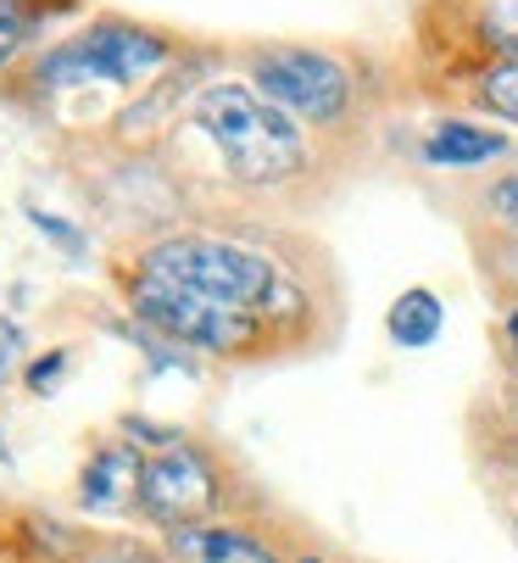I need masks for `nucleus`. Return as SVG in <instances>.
Masks as SVG:
<instances>
[{"instance_id": "f03ea898", "label": "nucleus", "mask_w": 518, "mask_h": 563, "mask_svg": "<svg viewBox=\"0 0 518 563\" xmlns=\"http://www.w3.org/2000/svg\"><path fill=\"white\" fill-rule=\"evenodd\" d=\"M196 129L223 151V163L245 185H279L307 163L301 129L251 85H212L196 101Z\"/></svg>"}, {"instance_id": "6ab92c4d", "label": "nucleus", "mask_w": 518, "mask_h": 563, "mask_svg": "<svg viewBox=\"0 0 518 563\" xmlns=\"http://www.w3.org/2000/svg\"><path fill=\"white\" fill-rule=\"evenodd\" d=\"M296 563H323V558H296Z\"/></svg>"}, {"instance_id": "2eb2a0df", "label": "nucleus", "mask_w": 518, "mask_h": 563, "mask_svg": "<svg viewBox=\"0 0 518 563\" xmlns=\"http://www.w3.org/2000/svg\"><path fill=\"white\" fill-rule=\"evenodd\" d=\"M29 223H34V229H40L45 240H56V246H62V252H73V257L84 252V234H78L73 223H62L56 212H40V207H29Z\"/></svg>"}, {"instance_id": "423d86ee", "label": "nucleus", "mask_w": 518, "mask_h": 563, "mask_svg": "<svg viewBox=\"0 0 518 563\" xmlns=\"http://www.w3.org/2000/svg\"><path fill=\"white\" fill-rule=\"evenodd\" d=\"M212 503H218V474L196 446L173 441L156 457H145V468H140V514L145 519L179 530V525H201V514Z\"/></svg>"}, {"instance_id": "0eeeda50", "label": "nucleus", "mask_w": 518, "mask_h": 563, "mask_svg": "<svg viewBox=\"0 0 518 563\" xmlns=\"http://www.w3.org/2000/svg\"><path fill=\"white\" fill-rule=\"evenodd\" d=\"M140 468H145V457L129 441H101L78 474V508L96 519L134 508L140 503Z\"/></svg>"}, {"instance_id": "6e6552de", "label": "nucleus", "mask_w": 518, "mask_h": 563, "mask_svg": "<svg viewBox=\"0 0 518 563\" xmlns=\"http://www.w3.org/2000/svg\"><path fill=\"white\" fill-rule=\"evenodd\" d=\"M167 558L173 563H279V552L245 530V525H179L167 530Z\"/></svg>"}, {"instance_id": "f3484780", "label": "nucleus", "mask_w": 518, "mask_h": 563, "mask_svg": "<svg viewBox=\"0 0 518 563\" xmlns=\"http://www.w3.org/2000/svg\"><path fill=\"white\" fill-rule=\"evenodd\" d=\"M84 563H156V558L140 552V547H107V552H90Z\"/></svg>"}, {"instance_id": "39448f33", "label": "nucleus", "mask_w": 518, "mask_h": 563, "mask_svg": "<svg viewBox=\"0 0 518 563\" xmlns=\"http://www.w3.org/2000/svg\"><path fill=\"white\" fill-rule=\"evenodd\" d=\"M251 90L268 96L279 112L329 123V118H340L345 96H352V78L323 51H263L251 67Z\"/></svg>"}, {"instance_id": "1a4fd4ad", "label": "nucleus", "mask_w": 518, "mask_h": 563, "mask_svg": "<svg viewBox=\"0 0 518 563\" xmlns=\"http://www.w3.org/2000/svg\"><path fill=\"white\" fill-rule=\"evenodd\" d=\"M502 151H507V134L474 129V123H441L423 140V156L436 168H480V163H496Z\"/></svg>"}, {"instance_id": "ddd939ff", "label": "nucleus", "mask_w": 518, "mask_h": 563, "mask_svg": "<svg viewBox=\"0 0 518 563\" xmlns=\"http://www.w3.org/2000/svg\"><path fill=\"white\" fill-rule=\"evenodd\" d=\"M67 363H73V357H67V352L56 346L51 357H34V363L23 368V385H29L34 396H56V385H62V374H67Z\"/></svg>"}, {"instance_id": "9b49d317", "label": "nucleus", "mask_w": 518, "mask_h": 563, "mask_svg": "<svg viewBox=\"0 0 518 563\" xmlns=\"http://www.w3.org/2000/svg\"><path fill=\"white\" fill-rule=\"evenodd\" d=\"M29 34H34V18H29L23 0H0V67L29 45Z\"/></svg>"}, {"instance_id": "a211bd4d", "label": "nucleus", "mask_w": 518, "mask_h": 563, "mask_svg": "<svg viewBox=\"0 0 518 563\" xmlns=\"http://www.w3.org/2000/svg\"><path fill=\"white\" fill-rule=\"evenodd\" d=\"M0 463H12V446H7V430H0Z\"/></svg>"}, {"instance_id": "9d476101", "label": "nucleus", "mask_w": 518, "mask_h": 563, "mask_svg": "<svg viewBox=\"0 0 518 563\" xmlns=\"http://www.w3.org/2000/svg\"><path fill=\"white\" fill-rule=\"evenodd\" d=\"M441 324H447V307H441V296H436V290H423V285L401 290V296L390 301V312H385L390 341H396V346H407V352L436 346Z\"/></svg>"}, {"instance_id": "20e7f679", "label": "nucleus", "mask_w": 518, "mask_h": 563, "mask_svg": "<svg viewBox=\"0 0 518 563\" xmlns=\"http://www.w3.org/2000/svg\"><path fill=\"white\" fill-rule=\"evenodd\" d=\"M167 56V40L134 23H96L40 62V85H129Z\"/></svg>"}, {"instance_id": "f257e3e1", "label": "nucleus", "mask_w": 518, "mask_h": 563, "mask_svg": "<svg viewBox=\"0 0 518 563\" xmlns=\"http://www.w3.org/2000/svg\"><path fill=\"white\" fill-rule=\"evenodd\" d=\"M151 279H167L179 290H196L207 301H223L234 312H296L301 296L296 285L279 274V263L256 246H240V240H218V234H167L156 246L140 252V268Z\"/></svg>"}, {"instance_id": "dca6fc26", "label": "nucleus", "mask_w": 518, "mask_h": 563, "mask_svg": "<svg viewBox=\"0 0 518 563\" xmlns=\"http://www.w3.org/2000/svg\"><path fill=\"white\" fill-rule=\"evenodd\" d=\"M491 207H496V212H502V218L518 229V174H513V179H502V185L491 190Z\"/></svg>"}, {"instance_id": "4468645a", "label": "nucleus", "mask_w": 518, "mask_h": 563, "mask_svg": "<svg viewBox=\"0 0 518 563\" xmlns=\"http://www.w3.org/2000/svg\"><path fill=\"white\" fill-rule=\"evenodd\" d=\"M23 352H29V335L18 330V318H0V385L23 368Z\"/></svg>"}, {"instance_id": "f8f14e48", "label": "nucleus", "mask_w": 518, "mask_h": 563, "mask_svg": "<svg viewBox=\"0 0 518 563\" xmlns=\"http://www.w3.org/2000/svg\"><path fill=\"white\" fill-rule=\"evenodd\" d=\"M485 101H491L502 118H513V123H518V56L485 73Z\"/></svg>"}, {"instance_id": "7ed1b4c3", "label": "nucleus", "mask_w": 518, "mask_h": 563, "mask_svg": "<svg viewBox=\"0 0 518 563\" xmlns=\"http://www.w3.org/2000/svg\"><path fill=\"white\" fill-rule=\"evenodd\" d=\"M129 312L140 318L145 330H156L162 341L196 346V352H218V357L251 352L256 335H263V318H256V312H234L223 301H207L196 290H179V285L151 279V274L129 279Z\"/></svg>"}]
</instances>
